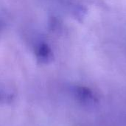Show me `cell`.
<instances>
[{"label":"cell","instance_id":"cell-1","mask_svg":"<svg viewBox=\"0 0 126 126\" xmlns=\"http://www.w3.org/2000/svg\"><path fill=\"white\" fill-rule=\"evenodd\" d=\"M76 98L82 104L86 106H93L97 103V100L93 92L88 88L83 86H78L74 90Z\"/></svg>","mask_w":126,"mask_h":126}]
</instances>
